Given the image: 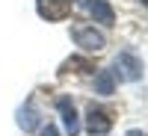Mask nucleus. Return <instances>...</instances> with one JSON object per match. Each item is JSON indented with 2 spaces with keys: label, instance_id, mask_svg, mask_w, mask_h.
Segmentation results:
<instances>
[{
  "label": "nucleus",
  "instance_id": "obj_1",
  "mask_svg": "<svg viewBox=\"0 0 148 136\" xmlns=\"http://www.w3.org/2000/svg\"><path fill=\"white\" fill-rule=\"evenodd\" d=\"M71 39L77 42V47H83V51H89V53H98V51L107 47L104 33H98L95 27H74L71 30Z\"/></svg>",
  "mask_w": 148,
  "mask_h": 136
},
{
  "label": "nucleus",
  "instance_id": "obj_2",
  "mask_svg": "<svg viewBox=\"0 0 148 136\" xmlns=\"http://www.w3.org/2000/svg\"><path fill=\"white\" fill-rule=\"evenodd\" d=\"M116 68H119V77L127 80V83H136V80L142 77V59L133 56L130 51H121V53L116 56Z\"/></svg>",
  "mask_w": 148,
  "mask_h": 136
},
{
  "label": "nucleus",
  "instance_id": "obj_3",
  "mask_svg": "<svg viewBox=\"0 0 148 136\" xmlns=\"http://www.w3.org/2000/svg\"><path fill=\"white\" fill-rule=\"evenodd\" d=\"M36 6H39L42 18L62 21V18H68V12H71V0H36Z\"/></svg>",
  "mask_w": 148,
  "mask_h": 136
},
{
  "label": "nucleus",
  "instance_id": "obj_4",
  "mask_svg": "<svg viewBox=\"0 0 148 136\" xmlns=\"http://www.w3.org/2000/svg\"><path fill=\"white\" fill-rule=\"evenodd\" d=\"M56 109H59V115H62L65 133H68V136H77V133H80V118H77V109H74L71 98H68V95H62V98L56 101Z\"/></svg>",
  "mask_w": 148,
  "mask_h": 136
},
{
  "label": "nucleus",
  "instance_id": "obj_5",
  "mask_svg": "<svg viewBox=\"0 0 148 136\" xmlns=\"http://www.w3.org/2000/svg\"><path fill=\"white\" fill-rule=\"evenodd\" d=\"M86 127H89L92 136H104L110 133V127H113V121H110V115L104 113V109H89V115H86Z\"/></svg>",
  "mask_w": 148,
  "mask_h": 136
},
{
  "label": "nucleus",
  "instance_id": "obj_6",
  "mask_svg": "<svg viewBox=\"0 0 148 136\" xmlns=\"http://www.w3.org/2000/svg\"><path fill=\"white\" fill-rule=\"evenodd\" d=\"M89 12H92V18L98 24H107V27L116 21V12H113V6L107 0H89Z\"/></svg>",
  "mask_w": 148,
  "mask_h": 136
},
{
  "label": "nucleus",
  "instance_id": "obj_7",
  "mask_svg": "<svg viewBox=\"0 0 148 136\" xmlns=\"http://www.w3.org/2000/svg\"><path fill=\"white\" fill-rule=\"evenodd\" d=\"M18 124H21V130H24V133L36 130V127H39V109H36L33 104L21 107V109H18Z\"/></svg>",
  "mask_w": 148,
  "mask_h": 136
},
{
  "label": "nucleus",
  "instance_id": "obj_8",
  "mask_svg": "<svg viewBox=\"0 0 148 136\" xmlns=\"http://www.w3.org/2000/svg\"><path fill=\"white\" fill-rule=\"evenodd\" d=\"M113 74L110 71H98V77H95V89H98V95H113Z\"/></svg>",
  "mask_w": 148,
  "mask_h": 136
},
{
  "label": "nucleus",
  "instance_id": "obj_9",
  "mask_svg": "<svg viewBox=\"0 0 148 136\" xmlns=\"http://www.w3.org/2000/svg\"><path fill=\"white\" fill-rule=\"evenodd\" d=\"M65 68L77 71V74H89V71H95V65L89 62V59H83V56H71L68 62H65Z\"/></svg>",
  "mask_w": 148,
  "mask_h": 136
},
{
  "label": "nucleus",
  "instance_id": "obj_10",
  "mask_svg": "<svg viewBox=\"0 0 148 136\" xmlns=\"http://www.w3.org/2000/svg\"><path fill=\"white\" fill-rule=\"evenodd\" d=\"M42 136H59V133H56V127H53V124H47V127H45V133H42Z\"/></svg>",
  "mask_w": 148,
  "mask_h": 136
},
{
  "label": "nucleus",
  "instance_id": "obj_11",
  "mask_svg": "<svg viewBox=\"0 0 148 136\" xmlns=\"http://www.w3.org/2000/svg\"><path fill=\"white\" fill-rule=\"evenodd\" d=\"M125 136H145V133H142V130H127Z\"/></svg>",
  "mask_w": 148,
  "mask_h": 136
}]
</instances>
